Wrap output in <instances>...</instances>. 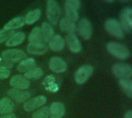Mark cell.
Here are the masks:
<instances>
[{
	"label": "cell",
	"instance_id": "10",
	"mask_svg": "<svg viewBox=\"0 0 132 118\" xmlns=\"http://www.w3.org/2000/svg\"><path fill=\"white\" fill-rule=\"evenodd\" d=\"M46 98L44 96H38L26 101L23 105V108L26 111L31 112L35 109L43 106L44 104H46Z\"/></svg>",
	"mask_w": 132,
	"mask_h": 118
},
{
	"label": "cell",
	"instance_id": "24",
	"mask_svg": "<svg viewBox=\"0 0 132 118\" xmlns=\"http://www.w3.org/2000/svg\"><path fill=\"white\" fill-rule=\"evenodd\" d=\"M25 22H24V18L23 17H15L10 20L9 22H7L4 28L5 29H11L14 30L15 29L21 28L24 26Z\"/></svg>",
	"mask_w": 132,
	"mask_h": 118
},
{
	"label": "cell",
	"instance_id": "11",
	"mask_svg": "<svg viewBox=\"0 0 132 118\" xmlns=\"http://www.w3.org/2000/svg\"><path fill=\"white\" fill-rule=\"evenodd\" d=\"M9 84L14 89L26 90L29 87L30 82L26 77L21 75H15L12 77L9 81Z\"/></svg>",
	"mask_w": 132,
	"mask_h": 118
},
{
	"label": "cell",
	"instance_id": "32",
	"mask_svg": "<svg viewBox=\"0 0 132 118\" xmlns=\"http://www.w3.org/2000/svg\"><path fill=\"white\" fill-rule=\"evenodd\" d=\"M10 70L7 68L0 67V79H6L10 75Z\"/></svg>",
	"mask_w": 132,
	"mask_h": 118
},
{
	"label": "cell",
	"instance_id": "13",
	"mask_svg": "<svg viewBox=\"0 0 132 118\" xmlns=\"http://www.w3.org/2000/svg\"><path fill=\"white\" fill-rule=\"evenodd\" d=\"M66 42L69 49L73 53L81 51V44L75 33H70L66 36Z\"/></svg>",
	"mask_w": 132,
	"mask_h": 118
},
{
	"label": "cell",
	"instance_id": "29",
	"mask_svg": "<svg viewBox=\"0 0 132 118\" xmlns=\"http://www.w3.org/2000/svg\"><path fill=\"white\" fill-rule=\"evenodd\" d=\"M13 33H15L14 30L11 29H1L0 30V43L6 41Z\"/></svg>",
	"mask_w": 132,
	"mask_h": 118
},
{
	"label": "cell",
	"instance_id": "19",
	"mask_svg": "<svg viewBox=\"0 0 132 118\" xmlns=\"http://www.w3.org/2000/svg\"><path fill=\"white\" fill-rule=\"evenodd\" d=\"M40 29H41L42 36L44 43L49 42L50 39L54 36V30L52 26L47 22H44L42 23V26Z\"/></svg>",
	"mask_w": 132,
	"mask_h": 118
},
{
	"label": "cell",
	"instance_id": "20",
	"mask_svg": "<svg viewBox=\"0 0 132 118\" xmlns=\"http://www.w3.org/2000/svg\"><path fill=\"white\" fill-rule=\"evenodd\" d=\"M14 110L13 102L8 97H4L0 100V114H7Z\"/></svg>",
	"mask_w": 132,
	"mask_h": 118
},
{
	"label": "cell",
	"instance_id": "4",
	"mask_svg": "<svg viewBox=\"0 0 132 118\" xmlns=\"http://www.w3.org/2000/svg\"><path fill=\"white\" fill-rule=\"evenodd\" d=\"M104 28L106 31L111 36L118 38L123 39L125 32L120 25V23L114 19H109L104 22Z\"/></svg>",
	"mask_w": 132,
	"mask_h": 118
},
{
	"label": "cell",
	"instance_id": "35",
	"mask_svg": "<svg viewBox=\"0 0 132 118\" xmlns=\"http://www.w3.org/2000/svg\"><path fill=\"white\" fill-rule=\"evenodd\" d=\"M120 2H128L130 0H119Z\"/></svg>",
	"mask_w": 132,
	"mask_h": 118
},
{
	"label": "cell",
	"instance_id": "1",
	"mask_svg": "<svg viewBox=\"0 0 132 118\" xmlns=\"http://www.w3.org/2000/svg\"><path fill=\"white\" fill-rule=\"evenodd\" d=\"M60 7L56 0H47L46 14L50 23L56 25L60 16Z\"/></svg>",
	"mask_w": 132,
	"mask_h": 118
},
{
	"label": "cell",
	"instance_id": "6",
	"mask_svg": "<svg viewBox=\"0 0 132 118\" xmlns=\"http://www.w3.org/2000/svg\"><path fill=\"white\" fill-rule=\"evenodd\" d=\"M2 56L7 61L13 63L22 61L26 58V54L24 51L17 49H6L2 52Z\"/></svg>",
	"mask_w": 132,
	"mask_h": 118
},
{
	"label": "cell",
	"instance_id": "34",
	"mask_svg": "<svg viewBox=\"0 0 132 118\" xmlns=\"http://www.w3.org/2000/svg\"><path fill=\"white\" fill-rule=\"evenodd\" d=\"M124 118H132V112L131 111H128L125 113V117Z\"/></svg>",
	"mask_w": 132,
	"mask_h": 118
},
{
	"label": "cell",
	"instance_id": "36",
	"mask_svg": "<svg viewBox=\"0 0 132 118\" xmlns=\"http://www.w3.org/2000/svg\"><path fill=\"white\" fill-rule=\"evenodd\" d=\"M105 2H112L114 0H104Z\"/></svg>",
	"mask_w": 132,
	"mask_h": 118
},
{
	"label": "cell",
	"instance_id": "15",
	"mask_svg": "<svg viewBox=\"0 0 132 118\" xmlns=\"http://www.w3.org/2000/svg\"><path fill=\"white\" fill-rule=\"evenodd\" d=\"M26 39V34L22 32L13 33L5 42V45L9 47L16 46L23 43Z\"/></svg>",
	"mask_w": 132,
	"mask_h": 118
},
{
	"label": "cell",
	"instance_id": "7",
	"mask_svg": "<svg viewBox=\"0 0 132 118\" xmlns=\"http://www.w3.org/2000/svg\"><path fill=\"white\" fill-rule=\"evenodd\" d=\"M76 29L83 39L87 40L91 38L92 36V26L90 22L87 18H83L80 19L76 26Z\"/></svg>",
	"mask_w": 132,
	"mask_h": 118
},
{
	"label": "cell",
	"instance_id": "25",
	"mask_svg": "<svg viewBox=\"0 0 132 118\" xmlns=\"http://www.w3.org/2000/svg\"><path fill=\"white\" fill-rule=\"evenodd\" d=\"M64 10H65V14H66V17L68 20H70V22L75 23L79 18L78 15V12L77 10L67 6V5H64Z\"/></svg>",
	"mask_w": 132,
	"mask_h": 118
},
{
	"label": "cell",
	"instance_id": "23",
	"mask_svg": "<svg viewBox=\"0 0 132 118\" xmlns=\"http://www.w3.org/2000/svg\"><path fill=\"white\" fill-rule=\"evenodd\" d=\"M60 29L65 32L70 33H74L76 30V25L75 23L70 22L67 18H63L60 21Z\"/></svg>",
	"mask_w": 132,
	"mask_h": 118
},
{
	"label": "cell",
	"instance_id": "27",
	"mask_svg": "<svg viewBox=\"0 0 132 118\" xmlns=\"http://www.w3.org/2000/svg\"><path fill=\"white\" fill-rule=\"evenodd\" d=\"M119 84L122 90L128 96V97H132V82L130 80H120Z\"/></svg>",
	"mask_w": 132,
	"mask_h": 118
},
{
	"label": "cell",
	"instance_id": "33",
	"mask_svg": "<svg viewBox=\"0 0 132 118\" xmlns=\"http://www.w3.org/2000/svg\"><path fill=\"white\" fill-rule=\"evenodd\" d=\"M0 118H16V116H15L14 114H11V113H9V114H5V115H2V116H1Z\"/></svg>",
	"mask_w": 132,
	"mask_h": 118
},
{
	"label": "cell",
	"instance_id": "26",
	"mask_svg": "<svg viewBox=\"0 0 132 118\" xmlns=\"http://www.w3.org/2000/svg\"><path fill=\"white\" fill-rule=\"evenodd\" d=\"M43 70L41 68L35 67L33 69H32L31 70L25 73L24 77H26L27 80H29V79L37 80V79L40 78L43 76Z\"/></svg>",
	"mask_w": 132,
	"mask_h": 118
},
{
	"label": "cell",
	"instance_id": "21",
	"mask_svg": "<svg viewBox=\"0 0 132 118\" xmlns=\"http://www.w3.org/2000/svg\"><path fill=\"white\" fill-rule=\"evenodd\" d=\"M36 66V62L35 60L32 58H27L23 60H22L19 66H17V70L21 73H26L32 69L35 68Z\"/></svg>",
	"mask_w": 132,
	"mask_h": 118
},
{
	"label": "cell",
	"instance_id": "28",
	"mask_svg": "<svg viewBox=\"0 0 132 118\" xmlns=\"http://www.w3.org/2000/svg\"><path fill=\"white\" fill-rule=\"evenodd\" d=\"M50 110L47 107H43L33 113L32 118H47L49 117Z\"/></svg>",
	"mask_w": 132,
	"mask_h": 118
},
{
	"label": "cell",
	"instance_id": "16",
	"mask_svg": "<svg viewBox=\"0 0 132 118\" xmlns=\"http://www.w3.org/2000/svg\"><path fill=\"white\" fill-rule=\"evenodd\" d=\"M49 47L51 50L58 52L64 47V39L59 35L53 36L49 41Z\"/></svg>",
	"mask_w": 132,
	"mask_h": 118
},
{
	"label": "cell",
	"instance_id": "3",
	"mask_svg": "<svg viewBox=\"0 0 132 118\" xmlns=\"http://www.w3.org/2000/svg\"><path fill=\"white\" fill-rule=\"evenodd\" d=\"M120 25L124 31L128 34H130L132 30V9L131 8L123 9L119 14Z\"/></svg>",
	"mask_w": 132,
	"mask_h": 118
},
{
	"label": "cell",
	"instance_id": "12",
	"mask_svg": "<svg viewBox=\"0 0 132 118\" xmlns=\"http://www.w3.org/2000/svg\"><path fill=\"white\" fill-rule=\"evenodd\" d=\"M50 69L54 73H63L67 70V66L64 60L60 57H53L49 63Z\"/></svg>",
	"mask_w": 132,
	"mask_h": 118
},
{
	"label": "cell",
	"instance_id": "30",
	"mask_svg": "<svg viewBox=\"0 0 132 118\" xmlns=\"http://www.w3.org/2000/svg\"><path fill=\"white\" fill-rule=\"evenodd\" d=\"M65 5L77 11L80 6V0H65Z\"/></svg>",
	"mask_w": 132,
	"mask_h": 118
},
{
	"label": "cell",
	"instance_id": "17",
	"mask_svg": "<svg viewBox=\"0 0 132 118\" xmlns=\"http://www.w3.org/2000/svg\"><path fill=\"white\" fill-rule=\"evenodd\" d=\"M48 47L45 43H39V44H32L29 43L27 46V52L29 54L32 55H43L46 52H47Z\"/></svg>",
	"mask_w": 132,
	"mask_h": 118
},
{
	"label": "cell",
	"instance_id": "9",
	"mask_svg": "<svg viewBox=\"0 0 132 118\" xmlns=\"http://www.w3.org/2000/svg\"><path fill=\"white\" fill-rule=\"evenodd\" d=\"M7 94L11 99H12L17 103L24 102L27 100L28 99H29V97H31V94L29 92L19 90V89H14V88L9 90Z\"/></svg>",
	"mask_w": 132,
	"mask_h": 118
},
{
	"label": "cell",
	"instance_id": "8",
	"mask_svg": "<svg viewBox=\"0 0 132 118\" xmlns=\"http://www.w3.org/2000/svg\"><path fill=\"white\" fill-rule=\"evenodd\" d=\"M93 73V67L90 65H84L75 73L74 79L77 83L83 84L88 80Z\"/></svg>",
	"mask_w": 132,
	"mask_h": 118
},
{
	"label": "cell",
	"instance_id": "2",
	"mask_svg": "<svg viewBox=\"0 0 132 118\" xmlns=\"http://www.w3.org/2000/svg\"><path fill=\"white\" fill-rule=\"evenodd\" d=\"M107 50L112 56L120 60H126L130 56V51L128 47L120 43H109L107 45Z\"/></svg>",
	"mask_w": 132,
	"mask_h": 118
},
{
	"label": "cell",
	"instance_id": "31",
	"mask_svg": "<svg viewBox=\"0 0 132 118\" xmlns=\"http://www.w3.org/2000/svg\"><path fill=\"white\" fill-rule=\"evenodd\" d=\"M13 63L7 61L5 59H4L2 56H0V67H4V68H12Z\"/></svg>",
	"mask_w": 132,
	"mask_h": 118
},
{
	"label": "cell",
	"instance_id": "14",
	"mask_svg": "<svg viewBox=\"0 0 132 118\" xmlns=\"http://www.w3.org/2000/svg\"><path fill=\"white\" fill-rule=\"evenodd\" d=\"M50 118H62L65 114V107L62 103L54 102L50 105L49 108Z\"/></svg>",
	"mask_w": 132,
	"mask_h": 118
},
{
	"label": "cell",
	"instance_id": "18",
	"mask_svg": "<svg viewBox=\"0 0 132 118\" xmlns=\"http://www.w3.org/2000/svg\"><path fill=\"white\" fill-rule=\"evenodd\" d=\"M29 43L32 44H39V43H45L43 39L41 29L39 27H35L30 32L28 36Z\"/></svg>",
	"mask_w": 132,
	"mask_h": 118
},
{
	"label": "cell",
	"instance_id": "5",
	"mask_svg": "<svg viewBox=\"0 0 132 118\" xmlns=\"http://www.w3.org/2000/svg\"><path fill=\"white\" fill-rule=\"evenodd\" d=\"M112 73L120 80H129L132 75V69L128 64L116 63L112 66Z\"/></svg>",
	"mask_w": 132,
	"mask_h": 118
},
{
	"label": "cell",
	"instance_id": "22",
	"mask_svg": "<svg viewBox=\"0 0 132 118\" xmlns=\"http://www.w3.org/2000/svg\"><path fill=\"white\" fill-rule=\"evenodd\" d=\"M41 16V10L40 9H34L30 12H29L26 16L24 17V22L25 24L27 25H32L37 22Z\"/></svg>",
	"mask_w": 132,
	"mask_h": 118
}]
</instances>
